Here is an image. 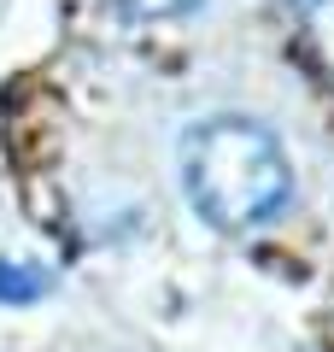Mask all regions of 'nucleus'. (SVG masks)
I'll use <instances>...</instances> for the list:
<instances>
[{"instance_id":"nucleus-2","label":"nucleus","mask_w":334,"mask_h":352,"mask_svg":"<svg viewBox=\"0 0 334 352\" xmlns=\"http://www.w3.org/2000/svg\"><path fill=\"white\" fill-rule=\"evenodd\" d=\"M299 24H305V47L334 82V0H299Z\"/></svg>"},{"instance_id":"nucleus-1","label":"nucleus","mask_w":334,"mask_h":352,"mask_svg":"<svg viewBox=\"0 0 334 352\" xmlns=\"http://www.w3.org/2000/svg\"><path fill=\"white\" fill-rule=\"evenodd\" d=\"M176 176H182V194L199 223L235 241L282 223L299 194L282 135L241 112L199 118L176 147Z\"/></svg>"},{"instance_id":"nucleus-3","label":"nucleus","mask_w":334,"mask_h":352,"mask_svg":"<svg viewBox=\"0 0 334 352\" xmlns=\"http://www.w3.org/2000/svg\"><path fill=\"white\" fill-rule=\"evenodd\" d=\"M118 12H129V18H182V12H194L199 0H111Z\"/></svg>"}]
</instances>
